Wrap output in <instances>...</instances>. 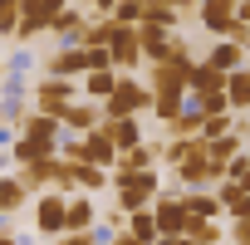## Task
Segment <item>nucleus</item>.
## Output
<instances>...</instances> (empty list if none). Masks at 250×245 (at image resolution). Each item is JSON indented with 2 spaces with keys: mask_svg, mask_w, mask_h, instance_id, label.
Returning <instances> with one entry per match:
<instances>
[{
  "mask_svg": "<svg viewBox=\"0 0 250 245\" xmlns=\"http://www.w3.org/2000/svg\"><path fill=\"white\" fill-rule=\"evenodd\" d=\"M25 196H30V186L20 177H0V206H5V211H20Z\"/></svg>",
  "mask_w": 250,
  "mask_h": 245,
  "instance_id": "28",
  "label": "nucleus"
},
{
  "mask_svg": "<svg viewBox=\"0 0 250 245\" xmlns=\"http://www.w3.org/2000/svg\"><path fill=\"white\" fill-rule=\"evenodd\" d=\"M226 98H230V108H235V113H250V69L226 74Z\"/></svg>",
  "mask_w": 250,
  "mask_h": 245,
  "instance_id": "24",
  "label": "nucleus"
},
{
  "mask_svg": "<svg viewBox=\"0 0 250 245\" xmlns=\"http://www.w3.org/2000/svg\"><path fill=\"white\" fill-rule=\"evenodd\" d=\"M182 108H187V93H152V113L162 118V128L182 118Z\"/></svg>",
  "mask_w": 250,
  "mask_h": 245,
  "instance_id": "26",
  "label": "nucleus"
},
{
  "mask_svg": "<svg viewBox=\"0 0 250 245\" xmlns=\"http://www.w3.org/2000/svg\"><path fill=\"white\" fill-rule=\"evenodd\" d=\"M191 69H196V64L157 59V64H152V74H147V88H152V93H191Z\"/></svg>",
  "mask_w": 250,
  "mask_h": 245,
  "instance_id": "5",
  "label": "nucleus"
},
{
  "mask_svg": "<svg viewBox=\"0 0 250 245\" xmlns=\"http://www.w3.org/2000/svg\"><path fill=\"white\" fill-rule=\"evenodd\" d=\"M0 245H20V235L15 230H0Z\"/></svg>",
  "mask_w": 250,
  "mask_h": 245,
  "instance_id": "38",
  "label": "nucleus"
},
{
  "mask_svg": "<svg viewBox=\"0 0 250 245\" xmlns=\"http://www.w3.org/2000/svg\"><path fill=\"white\" fill-rule=\"evenodd\" d=\"M226 177H230V182H240V186L250 191V152H240V157H230V167H226Z\"/></svg>",
  "mask_w": 250,
  "mask_h": 245,
  "instance_id": "33",
  "label": "nucleus"
},
{
  "mask_svg": "<svg viewBox=\"0 0 250 245\" xmlns=\"http://www.w3.org/2000/svg\"><path fill=\"white\" fill-rule=\"evenodd\" d=\"M211 69H221V74H235V69H245V49L240 44H230V40H221L216 49H211V59H206Z\"/></svg>",
  "mask_w": 250,
  "mask_h": 245,
  "instance_id": "21",
  "label": "nucleus"
},
{
  "mask_svg": "<svg viewBox=\"0 0 250 245\" xmlns=\"http://www.w3.org/2000/svg\"><path fill=\"white\" fill-rule=\"evenodd\" d=\"M211 93H226V74L201 59V64L191 69V98H211Z\"/></svg>",
  "mask_w": 250,
  "mask_h": 245,
  "instance_id": "17",
  "label": "nucleus"
},
{
  "mask_svg": "<svg viewBox=\"0 0 250 245\" xmlns=\"http://www.w3.org/2000/svg\"><path fill=\"white\" fill-rule=\"evenodd\" d=\"M143 5H147V0H143Z\"/></svg>",
  "mask_w": 250,
  "mask_h": 245,
  "instance_id": "42",
  "label": "nucleus"
},
{
  "mask_svg": "<svg viewBox=\"0 0 250 245\" xmlns=\"http://www.w3.org/2000/svg\"><path fill=\"white\" fill-rule=\"evenodd\" d=\"M64 10H69V0H20V30H15V40H35V35H44Z\"/></svg>",
  "mask_w": 250,
  "mask_h": 245,
  "instance_id": "3",
  "label": "nucleus"
},
{
  "mask_svg": "<svg viewBox=\"0 0 250 245\" xmlns=\"http://www.w3.org/2000/svg\"><path fill=\"white\" fill-rule=\"evenodd\" d=\"M187 240H191V245H221L216 216H191V221H187Z\"/></svg>",
  "mask_w": 250,
  "mask_h": 245,
  "instance_id": "25",
  "label": "nucleus"
},
{
  "mask_svg": "<svg viewBox=\"0 0 250 245\" xmlns=\"http://www.w3.org/2000/svg\"><path fill=\"white\" fill-rule=\"evenodd\" d=\"M182 206H187V216H221V201H216V191H211V186L182 191Z\"/></svg>",
  "mask_w": 250,
  "mask_h": 245,
  "instance_id": "23",
  "label": "nucleus"
},
{
  "mask_svg": "<svg viewBox=\"0 0 250 245\" xmlns=\"http://www.w3.org/2000/svg\"><path fill=\"white\" fill-rule=\"evenodd\" d=\"M64 221H69V230H93V225H98V211H93V196H88V191L69 196V211H64Z\"/></svg>",
  "mask_w": 250,
  "mask_h": 245,
  "instance_id": "18",
  "label": "nucleus"
},
{
  "mask_svg": "<svg viewBox=\"0 0 250 245\" xmlns=\"http://www.w3.org/2000/svg\"><path fill=\"white\" fill-rule=\"evenodd\" d=\"M64 211H69V196L64 191H49V196H40V206H35V225H40V235H64L69 230V221H64Z\"/></svg>",
  "mask_w": 250,
  "mask_h": 245,
  "instance_id": "6",
  "label": "nucleus"
},
{
  "mask_svg": "<svg viewBox=\"0 0 250 245\" xmlns=\"http://www.w3.org/2000/svg\"><path fill=\"white\" fill-rule=\"evenodd\" d=\"M118 186V211H147L162 191V177L157 172H133V177H113Z\"/></svg>",
  "mask_w": 250,
  "mask_h": 245,
  "instance_id": "2",
  "label": "nucleus"
},
{
  "mask_svg": "<svg viewBox=\"0 0 250 245\" xmlns=\"http://www.w3.org/2000/svg\"><path fill=\"white\" fill-rule=\"evenodd\" d=\"M83 162H93V167H108L113 172V162H118V147H113V138L103 133V122L83 138Z\"/></svg>",
  "mask_w": 250,
  "mask_h": 245,
  "instance_id": "14",
  "label": "nucleus"
},
{
  "mask_svg": "<svg viewBox=\"0 0 250 245\" xmlns=\"http://www.w3.org/2000/svg\"><path fill=\"white\" fill-rule=\"evenodd\" d=\"M113 5L118 0H93V15H113Z\"/></svg>",
  "mask_w": 250,
  "mask_h": 245,
  "instance_id": "37",
  "label": "nucleus"
},
{
  "mask_svg": "<svg viewBox=\"0 0 250 245\" xmlns=\"http://www.w3.org/2000/svg\"><path fill=\"white\" fill-rule=\"evenodd\" d=\"M162 157L157 143H143V147H128V152H118L113 162V177H133V172H152V162Z\"/></svg>",
  "mask_w": 250,
  "mask_h": 245,
  "instance_id": "11",
  "label": "nucleus"
},
{
  "mask_svg": "<svg viewBox=\"0 0 250 245\" xmlns=\"http://www.w3.org/2000/svg\"><path fill=\"white\" fill-rule=\"evenodd\" d=\"M143 108H152V88L138 83L133 74H118V88H113V98L103 103V118H138Z\"/></svg>",
  "mask_w": 250,
  "mask_h": 245,
  "instance_id": "1",
  "label": "nucleus"
},
{
  "mask_svg": "<svg viewBox=\"0 0 250 245\" xmlns=\"http://www.w3.org/2000/svg\"><path fill=\"white\" fill-rule=\"evenodd\" d=\"M177 10H201V0H177Z\"/></svg>",
  "mask_w": 250,
  "mask_h": 245,
  "instance_id": "39",
  "label": "nucleus"
},
{
  "mask_svg": "<svg viewBox=\"0 0 250 245\" xmlns=\"http://www.w3.org/2000/svg\"><path fill=\"white\" fill-rule=\"evenodd\" d=\"M44 74L49 79H74V74H88V49L83 44H64L44 59Z\"/></svg>",
  "mask_w": 250,
  "mask_h": 245,
  "instance_id": "9",
  "label": "nucleus"
},
{
  "mask_svg": "<svg viewBox=\"0 0 250 245\" xmlns=\"http://www.w3.org/2000/svg\"><path fill=\"white\" fill-rule=\"evenodd\" d=\"M20 30V0H0V35Z\"/></svg>",
  "mask_w": 250,
  "mask_h": 245,
  "instance_id": "32",
  "label": "nucleus"
},
{
  "mask_svg": "<svg viewBox=\"0 0 250 245\" xmlns=\"http://www.w3.org/2000/svg\"><path fill=\"white\" fill-rule=\"evenodd\" d=\"M206 152H211V162H216V167H230V157H240V133L211 138V143H206Z\"/></svg>",
  "mask_w": 250,
  "mask_h": 245,
  "instance_id": "27",
  "label": "nucleus"
},
{
  "mask_svg": "<svg viewBox=\"0 0 250 245\" xmlns=\"http://www.w3.org/2000/svg\"><path fill=\"white\" fill-rule=\"evenodd\" d=\"M128 230H133L143 245H152V240H157V221H152V211H128Z\"/></svg>",
  "mask_w": 250,
  "mask_h": 245,
  "instance_id": "29",
  "label": "nucleus"
},
{
  "mask_svg": "<svg viewBox=\"0 0 250 245\" xmlns=\"http://www.w3.org/2000/svg\"><path fill=\"white\" fill-rule=\"evenodd\" d=\"M113 20H118V25H143V0H118V5H113Z\"/></svg>",
  "mask_w": 250,
  "mask_h": 245,
  "instance_id": "30",
  "label": "nucleus"
},
{
  "mask_svg": "<svg viewBox=\"0 0 250 245\" xmlns=\"http://www.w3.org/2000/svg\"><path fill=\"white\" fill-rule=\"evenodd\" d=\"M49 30H54V35H59L64 44H83V40H88V15L69 5V10H64V15H59V20L49 25Z\"/></svg>",
  "mask_w": 250,
  "mask_h": 245,
  "instance_id": "16",
  "label": "nucleus"
},
{
  "mask_svg": "<svg viewBox=\"0 0 250 245\" xmlns=\"http://www.w3.org/2000/svg\"><path fill=\"white\" fill-rule=\"evenodd\" d=\"M54 152H59V143H54V138H30V133H20V138L10 143V157H15L20 167L44 162V157H54Z\"/></svg>",
  "mask_w": 250,
  "mask_h": 245,
  "instance_id": "12",
  "label": "nucleus"
},
{
  "mask_svg": "<svg viewBox=\"0 0 250 245\" xmlns=\"http://www.w3.org/2000/svg\"><path fill=\"white\" fill-rule=\"evenodd\" d=\"M108 59H113V69H118V74H133V69H138V59H143L138 25H123V30H118V40L108 44Z\"/></svg>",
  "mask_w": 250,
  "mask_h": 245,
  "instance_id": "8",
  "label": "nucleus"
},
{
  "mask_svg": "<svg viewBox=\"0 0 250 245\" xmlns=\"http://www.w3.org/2000/svg\"><path fill=\"white\" fill-rule=\"evenodd\" d=\"M152 221H157V235H187V206H182V196H167V191H157V201H152Z\"/></svg>",
  "mask_w": 250,
  "mask_h": 245,
  "instance_id": "7",
  "label": "nucleus"
},
{
  "mask_svg": "<svg viewBox=\"0 0 250 245\" xmlns=\"http://www.w3.org/2000/svg\"><path fill=\"white\" fill-rule=\"evenodd\" d=\"M167 40H172V30H167V25H152V20H143V25H138V44H143V54H147L152 64L162 59Z\"/></svg>",
  "mask_w": 250,
  "mask_h": 245,
  "instance_id": "19",
  "label": "nucleus"
},
{
  "mask_svg": "<svg viewBox=\"0 0 250 245\" xmlns=\"http://www.w3.org/2000/svg\"><path fill=\"white\" fill-rule=\"evenodd\" d=\"M245 216H250V206H245Z\"/></svg>",
  "mask_w": 250,
  "mask_h": 245,
  "instance_id": "41",
  "label": "nucleus"
},
{
  "mask_svg": "<svg viewBox=\"0 0 250 245\" xmlns=\"http://www.w3.org/2000/svg\"><path fill=\"white\" fill-rule=\"evenodd\" d=\"M69 103H79V88L69 83V79H40L35 83V113H44V118H64L69 113Z\"/></svg>",
  "mask_w": 250,
  "mask_h": 245,
  "instance_id": "4",
  "label": "nucleus"
},
{
  "mask_svg": "<svg viewBox=\"0 0 250 245\" xmlns=\"http://www.w3.org/2000/svg\"><path fill=\"white\" fill-rule=\"evenodd\" d=\"M69 167H74L79 191H103V186L113 182V172H108V167H93V162H69Z\"/></svg>",
  "mask_w": 250,
  "mask_h": 245,
  "instance_id": "22",
  "label": "nucleus"
},
{
  "mask_svg": "<svg viewBox=\"0 0 250 245\" xmlns=\"http://www.w3.org/2000/svg\"><path fill=\"white\" fill-rule=\"evenodd\" d=\"M103 133L113 138V147H118V152L143 147V128H138V118H103Z\"/></svg>",
  "mask_w": 250,
  "mask_h": 245,
  "instance_id": "15",
  "label": "nucleus"
},
{
  "mask_svg": "<svg viewBox=\"0 0 250 245\" xmlns=\"http://www.w3.org/2000/svg\"><path fill=\"white\" fill-rule=\"evenodd\" d=\"M235 10H240V0H201V25L211 30V35H221L226 40V30H230V20H235Z\"/></svg>",
  "mask_w": 250,
  "mask_h": 245,
  "instance_id": "13",
  "label": "nucleus"
},
{
  "mask_svg": "<svg viewBox=\"0 0 250 245\" xmlns=\"http://www.w3.org/2000/svg\"><path fill=\"white\" fill-rule=\"evenodd\" d=\"M59 245H103V240H98L93 230H64V235H59Z\"/></svg>",
  "mask_w": 250,
  "mask_h": 245,
  "instance_id": "34",
  "label": "nucleus"
},
{
  "mask_svg": "<svg viewBox=\"0 0 250 245\" xmlns=\"http://www.w3.org/2000/svg\"><path fill=\"white\" fill-rule=\"evenodd\" d=\"M108 245H143V240H138V235H133V230H118V235H113V240H108Z\"/></svg>",
  "mask_w": 250,
  "mask_h": 245,
  "instance_id": "36",
  "label": "nucleus"
},
{
  "mask_svg": "<svg viewBox=\"0 0 250 245\" xmlns=\"http://www.w3.org/2000/svg\"><path fill=\"white\" fill-rule=\"evenodd\" d=\"M103 122V103H88V98H79V103H69V113L59 118V128L64 133H74V138H88L93 128Z\"/></svg>",
  "mask_w": 250,
  "mask_h": 245,
  "instance_id": "10",
  "label": "nucleus"
},
{
  "mask_svg": "<svg viewBox=\"0 0 250 245\" xmlns=\"http://www.w3.org/2000/svg\"><path fill=\"white\" fill-rule=\"evenodd\" d=\"M118 88V69H98V74H83V98L88 103H108Z\"/></svg>",
  "mask_w": 250,
  "mask_h": 245,
  "instance_id": "20",
  "label": "nucleus"
},
{
  "mask_svg": "<svg viewBox=\"0 0 250 245\" xmlns=\"http://www.w3.org/2000/svg\"><path fill=\"white\" fill-rule=\"evenodd\" d=\"M226 133H235L230 113H211V118H206V128H201V138H206V143H211V138H226Z\"/></svg>",
  "mask_w": 250,
  "mask_h": 245,
  "instance_id": "31",
  "label": "nucleus"
},
{
  "mask_svg": "<svg viewBox=\"0 0 250 245\" xmlns=\"http://www.w3.org/2000/svg\"><path fill=\"white\" fill-rule=\"evenodd\" d=\"M230 245H250V216H235V225H230Z\"/></svg>",
  "mask_w": 250,
  "mask_h": 245,
  "instance_id": "35",
  "label": "nucleus"
},
{
  "mask_svg": "<svg viewBox=\"0 0 250 245\" xmlns=\"http://www.w3.org/2000/svg\"><path fill=\"white\" fill-rule=\"evenodd\" d=\"M0 216H5V206H0Z\"/></svg>",
  "mask_w": 250,
  "mask_h": 245,
  "instance_id": "40",
  "label": "nucleus"
}]
</instances>
